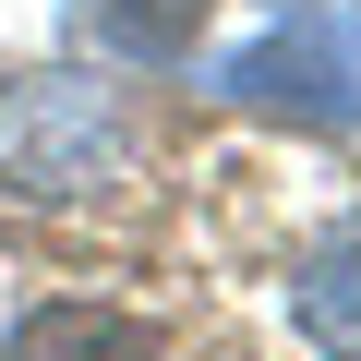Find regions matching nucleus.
<instances>
[{
    "instance_id": "4",
    "label": "nucleus",
    "mask_w": 361,
    "mask_h": 361,
    "mask_svg": "<svg viewBox=\"0 0 361 361\" xmlns=\"http://www.w3.org/2000/svg\"><path fill=\"white\" fill-rule=\"evenodd\" d=\"M289 313H301V337L313 349H337V361H361V217L289 277Z\"/></svg>"
},
{
    "instance_id": "3",
    "label": "nucleus",
    "mask_w": 361,
    "mask_h": 361,
    "mask_svg": "<svg viewBox=\"0 0 361 361\" xmlns=\"http://www.w3.org/2000/svg\"><path fill=\"white\" fill-rule=\"evenodd\" d=\"M205 13L217 0H73V37L85 49H109V61H193V37H205Z\"/></svg>"
},
{
    "instance_id": "5",
    "label": "nucleus",
    "mask_w": 361,
    "mask_h": 361,
    "mask_svg": "<svg viewBox=\"0 0 361 361\" xmlns=\"http://www.w3.org/2000/svg\"><path fill=\"white\" fill-rule=\"evenodd\" d=\"M13 361H157V337L133 313H97V301H37L13 325Z\"/></svg>"
},
{
    "instance_id": "2",
    "label": "nucleus",
    "mask_w": 361,
    "mask_h": 361,
    "mask_svg": "<svg viewBox=\"0 0 361 361\" xmlns=\"http://www.w3.org/2000/svg\"><path fill=\"white\" fill-rule=\"evenodd\" d=\"M109 169H121V109L85 73H37V85L0 97V180H13V193L73 205V193H97Z\"/></svg>"
},
{
    "instance_id": "1",
    "label": "nucleus",
    "mask_w": 361,
    "mask_h": 361,
    "mask_svg": "<svg viewBox=\"0 0 361 361\" xmlns=\"http://www.w3.org/2000/svg\"><path fill=\"white\" fill-rule=\"evenodd\" d=\"M241 109H277V121H313V133H349L361 121V0H325V13H289L265 25L229 73H217Z\"/></svg>"
}]
</instances>
